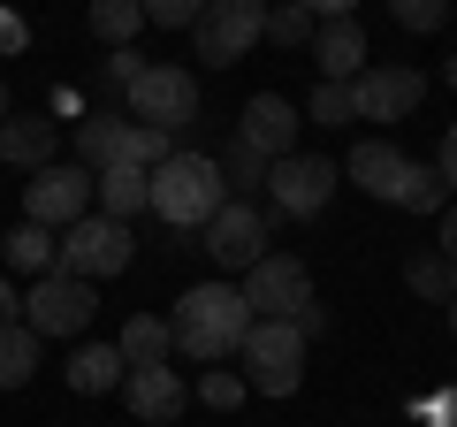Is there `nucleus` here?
<instances>
[{"label":"nucleus","instance_id":"f257e3e1","mask_svg":"<svg viewBox=\"0 0 457 427\" xmlns=\"http://www.w3.org/2000/svg\"><path fill=\"white\" fill-rule=\"evenodd\" d=\"M245 329H252V306H245V290H228V282H198V290H183L176 313H168V344H176L183 359H198V366L237 359Z\"/></svg>","mask_w":457,"mask_h":427},{"label":"nucleus","instance_id":"f03ea898","mask_svg":"<svg viewBox=\"0 0 457 427\" xmlns=\"http://www.w3.org/2000/svg\"><path fill=\"white\" fill-rule=\"evenodd\" d=\"M153 176V198H145V214H161L168 230H206L213 214H221V198H228V183H221V161L213 153H191L183 146L176 161H161V168H145Z\"/></svg>","mask_w":457,"mask_h":427},{"label":"nucleus","instance_id":"7ed1b4c3","mask_svg":"<svg viewBox=\"0 0 457 427\" xmlns=\"http://www.w3.org/2000/svg\"><path fill=\"white\" fill-rule=\"evenodd\" d=\"M137 260V230L114 222V214H84L54 237V275H77V282H107Z\"/></svg>","mask_w":457,"mask_h":427},{"label":"nucleus","instance_id":"20e7f679","mask_svg":"<svg viewBox=\"0 0 457 427\" xmlns=\"http://www.w3.org/2000/svg\"><path fill=\"white\" fill-rule=\"evenodd\" d=\"M237 374L260 397H290L297 381H305V336H297L290 321H252L245 344H237Z\"/></svg>","mask_w":457,"mask_h":427},{"label":"nucleus","instance_id":"39448f33","mask_svg":"<svg viewBox=\"0 0 457 427\" xmlns=\"http://www.w3.org/2000/svg\"><path fill=\"white\" fill-rule=\"evenodd\" d=\"M336 183H343L336 161H320V153H282V161H267V206L282 222H312V214H328Z\"/></svg>","mask_w":457,"mask_h":427},{"label":"nucleus","instance_id":"423d86ee","mask_svg":"<svg viewBox=\"0 0 457 427\" xmlns=\"http://www.w3.org/2000/svg\"><path fill=\"white\" fill-rule=\"evenodd\" d=\"M130 115L153 122V130H176L183 138L198 122V77L183 62H145L137 84H130Z\"/></svg>","mask_w":457,"mask_h":427},{"label":"nucleus","instance_id":"0eeeda50","mask_svg":"<svg viewBox=\"0 0 457 427\" xmlns=\"http://www.w3.org/2000/svg\"><path fill=\"white\" fill-rule=\"evenodd\" d=\"M260 31H267V0H206V8H198V23H191L198 62H206V69L245 62V54L260 46Z\"/></svg>","mask_w":457,"mask_h":427},{"label":"nucleus","instance_id":"6e6552de","mask_svg":"<svg viewBox=\"0 0 457 427\" xmlns=\"http://www.w3.org/2000/svg\"><path fill=\"white\" fill-rule=\"evenodd\" d=\"M305 297H312V275H305L297 252H260V260L245 267V306H252V321H290Z\"/></svg>","mask_w":457,"mask_h":427},{"label":"nucleus","instance_id":"1a4fd4ad","mask_svg":"<svg viewBox=\"0 0 457 427\" xmlns=\"http://www.w3.org/2000/svg\"><path fill=\"white\" fill-rule=\"evenodd\" d=\"M92 313H99V297H92V282H77V275H38L31 290H23V329L31 336H77Z\"/></svg>","mask_w":457,"mask_h":427},{"label":"nucleus","instance_id":"9d476101","mask_svg":"<svg viewBox=\"0 0 457 427\" xmlns=\"http://www.w3.org/2000/svg\"><path fill=\"white\" fill-rule=\"evenodd\" d=\"M92 214V168H38L31 183H23V222H38V230H69V222H84Z\"/></svg>","mask_w":457,"mask_h":427},{"label":"nucleus","instance_id":"9b49d317","mask_svg":"<svg viewBox=\"0 0 457 427\" xmlns=\"http://www.w3.org/2000/svg\"><path fill=\"white\" fill-rule=\"evenodd\" d=\"M427 99V77L404 62H374L351 77V107H359V122H404L411 107Z\"/></svg>","mask_w":457,"mask_h":427},{"label":"nucleus","instance_id":"f8f14e48","mask_svg":"<svg viewBox=\"0 0 457 427\" xmlns=\"http://www.w3.org/2000/svg\"><path fill=\"white\" fill-rule=\"evenodd\" d=\"M198 237H206V252H213L221 267H252V260L267 252V214L252 206V198H221V214H213Z\"/></svg>","mask_w":457,"mask_h":427},{"label":"nucleus","instance_id":"ddd939ff","mask_svg":"<svg viewBox=\"0 0 457 427\" xmlns=\"http://www.w3.org/2000/svg\"><path fill=\"white\" fill-rule=\"evenodd\" d=\"M237 146H252L260 161H282V153H297V107L282 92H252L245 115H237Z\"/></svg>","mask_w":457,"mask_h":427},{"label":"nucleus","instance_id":"4468645a","mask_svg":"<svg viewBox=\"0 0 457 427\" xmlns=\"http://www.w3.org/2000/svg\"><path fill=\"white\" fill-rule=\"evenodd\" d=\"M122 397H130V412L145 427H168V420L191 412V381H183L176 366H130V374H122Z\"/></svg>","mask_w":457,"mask_h":427},{"label":"nucleus","instance_id":"2eb2a0df","mask_svg":"<svg viewBox=\"0 0 457 427\" xmlns=\"http://www.w3.org/2000/svg\"><path fill=\"white\" fill-rule=\"evenodd\" d=\"M343 176L359 183L366 198H381V206H396L404 198V176H411V161L389 146V138H366V146H351V161H343Z\"/></svg>","mask_w":457,"mask_h":427},{"label":"nucleus","instance_id":"dca6fc26","mask_svg":"<svg viewBox=\"0 0 457 427\" xmlns=\"http://www.w3.org/2000/svg\"><path fill=\"white\" fill-rule=\"evenodd\" d=\"M312 69H320L328 84H351L366 69V31H359V16H328L320 31H312Z\"/></svg>","mask_w":457,"mask_h":427},{"label":"nucleus","instance_id":"f3484780","mask_svg":"<svg viewBox=\"0 0 457 427\" xmlns=\"http://www.w3.org/2000/svg\"><path fill=\"white\" fill-rule=\"evenodd\" d=\"M54 153H62V122H46V115H8L0 122V161L8 168H54Z\"/></svg>","mask_w":457,"mask_h":427},{"label":"nucleus","instance_id":"a211bd4d","mask_svg":"<svg viewBox=\"0 0 457 427\" xmlns=\"http://www.w3.org/2000/svg\"><path fill=\"white\" fill-rule=\"evenodd\" d=\"M130 161V115H114V107H92V115L77 122V168H114Z\"/></svg>","mask_w":457,"mask_h":427},{"label":"nucleus","instance_id":"6ab92c4d","mask_svg":"<svg viewBox=\"0 0 457 427\" xmlns=\"http://www.w3.org/2000/svg\"><path fill=\"white\" fill-rule=\"evenodd\" d=\"M145 198H153V176L137 161H114V168H99V176H92V206L114 214V222H137Z\"/></svg>","mask_w":457,"mask_h":427},{"label":"nucleus","instance_id":"aec40b11","mask_svg":"<svg viewBox=\"0 0 457 427\" xmlns=\"http://www.w3.org/2000/svg\"><path fill=\"white\" fill-rule=\"evenodd\" d=\"M122 351L114 344H77V359H69V389L77 397H107V389H122Z\"/></svg>","mask_w":457,"mask_h":427},{"label":"nucleus","instance_id":"412c9836","mask_svg":"<svg viewBox=\"0 0 457 427\" xmlns=\"http://www.w3.org/2000/svg\"><path fill=\"white\" fill-rule=\"evenodd\" d=\"M38 344L46 336H31L23 321H0V389H23L38 374Z\"/></svg>","mask_w":457,"mask_h":427},{"label":"nucleus","instance_id":"4be33fe9","mask_svg":"<svg viewBox=\"0 0 457 427\" xmlns=\"http://www.w3.org/2000/svg\"><path fill=\"white\" fill-rule=\"evenodd\" d=\"M122 366H168V321H153V313H130V329H122Z\"/></svg>","mask_w":457,"mask_h":427},{"label":"nucleus","instance_id":"5701e85b","mask_svg":"<svg viewBox=\"0 0 457 427\" xmlns=\"http://www.w3.org/2000/svg\"><path fill=\"white\" fill-rule=\"evenodd\" d=\"M8 267H16V275H54V230H38V222H16V230H8Z\"/></svg>","mask_w":457,"mask_h":427},{"label":"nucleus","instance_id":"b1692460","mask_svg":"<svg viewBox=\"0 0 457 427\" xmlns=\"http://www.w3.org/2000/svg\"><path fill=\"white\" fill-rule=\"evenodd\" d=\"M404 282L427 297V306H450V297H457V267L442 260V252H411V260H404Z\"/></svg>","mask_w":457,"mask_h":427},{"label":"nucleus","instance_id":"393cba45","mask_svg":"<svg viewBox=\"0 0 457 427\" xmlns=\"http://www.w3.org/2000/svg\"><path fill=\"white\" fill-rule=\"evenodd\" d=\"M137 23H145L137 0H92V38H99V46H130Z\"/></svg>","mask_w":457,"mask_h":427},{"label":"nucleus","instance_id":"a878e982","mask_svg":"<svg viewBox=\"0 0 457 427\" xmlns=\"http://www.w3.org/2000/svg\"><path fill=\"white\" fill-rule=\"evenodd\" d=\"M267 46H312V16L305 8H297V0H275V8H267Z\"/></svg>","mask_w":457,"mask_h":427},{"label":"nucleus","instance_id":"bb28decb","mask_svg":"<svg viewBox=\"0 0 457 427\" xmlns=\"http://www.w3.org/2000/svg\"><path fill=\"white\" fill-rule=\"evenodd\" d=\"M245 374H237V366H206V374H198V405H206V412H237V405H245Z\"/></svg>","mask_w":457,"mask_h":427},{"label":"nucleus","instance_id":"cd10ccee","mask_svg":"<svg viewBox=\"0 0 457 427\" xmlns=\"http://www.w3.org/2000/svg\"><path fill=\"white\" fill-rule=\"evenodd\" d=\"M221 183H228V198H245V191H267V161L252 146H228L221 153Z\"/></svg>","mask_w":457,"mask_h":427},{"label":"nucleus","instance_id":"c85d7f7f","mask_svg":"<svg viewBox=\"0 0 457 427\" xmlns=\"http://www.w3.org/2000/svg\"><path fill=\"white\" fill-rule=\"evenodd\" d=\"M176 153H183V138H176V130L130 122V161H137V168H161V161H176Z\"/></svg>","mask_w":457,"mask_h":427},{"label":"nucleus","instance_id":"c756f323","mask_svg":"<svg viewBox=\"0 0 457 427\" xmlns=\"http://www.w3.org/2000/svg\"><path fill=\"white\" fill-rule=\"evenodd\" d=\"M137 46H107V62H99V92L107 99H130V84H137Z\"/></svg>","mask_w":457,"mask_h":427},{"label":"nucleus","instance_id":"7c9ffc66","mask_svg":"<svg viewBox=\"0 0 457 427\" xmlns=\"http://www.w3.org/2000/svg\"><path fill=\"white\" fill-rule=\"evenodd\" d=\"M404 214H442V176L427 161H411V176H404V198H396Z\"/></svg>","mask_w":457,"mask_h":427},{"label":"nucleus","instance_id":"2f4dec72","mask_svg":"<svg viewBox=\"0 0 457 427\" xmlns=\"http://www.w3.org/2000/svg\"><path fill=\"white\" fill-rule=\"evenodd\" d=\"M320 130H336V122H359V107H351V84H328L320 77V92H312V107H305Z\"/></svg>","mask_w":457,"mask_h":427},{"label":"nucleus","instance_id":"473e14b6","mask_svg":"<svg viewBox=\"0 0 457 427\" xmlns=\"http://www.w3.org/2000/svg\"><path fill=\"white\" fill-rule=\"evenodd\" d=\"M389 16L404 23V31H442V16H450V0H389Z\"/></svg>","mask_w":457,"mask_h":427},{"label":"nucleus","instance_id":"72a5a7b5","mask_svg":"<svg viewBox=\"0 0 457 427\" xmlns=\"http://www.w3.org/2000/svg\"><path fill=\"white\" fill-rule=\"evenodd\" d=\"M137 8H145V23H161V31H191L206 0H137Z\"/></svg>","mask_w":457,"mask_h":427},{"label":"nucleus","instance_id":"f704fd0d","mask_svg":"<svg viewBox=\"0 0 457 427\" xmlns=\"http://www.w3.org/2000/svg\"><path fill=\"white\" fill-rule=\"evenodd\" d=\"M23 46H31V23L16 8H0V54H23Z\"/></svg>","mask_w":457,"mask_h":427},{"label":"nucleus","instance_id":"c9c22d12","mask_svg":"<svg viewBox=\"0 0 457 427\" xmlns=\"http://www.w3.org/2000/svg\"><path fill=\"white\" fill-rule=\"evenodd\" d=\"M297 8H305L312 23H328V16H351V8H359V0H297Z\"/></svg>","mask_w":457,"mask_h":427},{"label":"nucleus","instance_id":"e433bc0d","mask_svg":"<svg viewBox=\"0 0 457 427\" xmlns=\"http://www.w3.org/2000/svg\"><path fill=\"white\" fill-rule=\"evenodd\" d=\"M435 176H442V183H457V122L442 130V161H435Z\"/></svg>","mask_w":457,"mask_h":427},{"label":"nucleus","instance_id":"4c0bfd02","mask_svg":"<svg viewBox=\"0 0 457 427\" xmlns=\"http://www.w3.org/2000/svg\"><path fill=\"white\" fill-rule=\"evenodd\" d=\"M0 321H23V297H16V282L0 275Z\"/></svg>","mask_w":457,"mask_h":427},{"label":"nucleus","instance_id":"58836bf2","mask_svg":"<svg viewBox=\"0 0 457 427\" xmlns=\"http://www.w3.org/2000/svg\"><path fill=\"white\" fill-rule=\"evenodd\" d=\"M442 260H450V267H457V206H450V214H442Z\"/></svg>","mask_w":457,"mask_h":427},{"label":"nucleus","instance_id":"ea45409f","mask_svg":"<svg viewBox=\"0 0 457 427\" xmlns=\"http://www.w3.org/2000/svg\"><path fill=\"white\" fill-rule=\"evenodd\" d=\"M427 420H435V427H450V420H457V397H450V389H442V397H435V405H427Z\"/></svg>","mask_w":457,"mask_h":427},{"label":"nucleus","instance_id":"a19ab883","mask_svg":"<svg viewBox=\"0 0 457 427\" xmlns=\"http://www.w3.org/2000/svg\"><path fill=\"white\" fill-rule=\"evenodd\" d=\"M8 115H16V92H8V84H0V122H8Z\"/></svg>","mask_w":457,"mask_h":427},{"label":"nucleus","instance_id":"79ce46f5","mask_svg":"<svg viewBox=\"0 0 457 427\" xmlns=\"http://www.w3.org/2000/svg\"><path fill=\"white\" fill-rule=\"evenodd\" d=\"M442 77H450V92H457V62H450V69H442Z\"/></svg>","mask_w":457,"mask_h":427},{"label":"nucleus","instance_id":"37998d69","mask_svg":"<svg viewBox=\"0 0 457 427\" xmlns=\"http://www.w3.org/2000/svg\"><path fill=\"white\" fill-rule=\"evenodd\" d=\"M450 336H457V297H450Z\"/></svg>","mask_w":457,"mask_h":427}]
</instances>
